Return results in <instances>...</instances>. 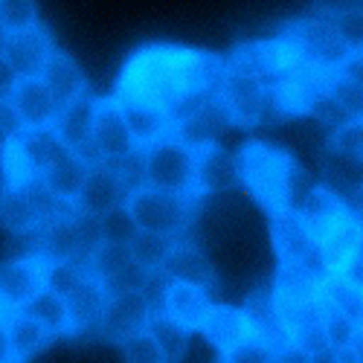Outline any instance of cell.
Instances as JSON below:
<instances>
[{
	"mask_svg": "<svg viewBox=\"0 0 363 363\" xmlns=\"http://www.w3.org/2000/svg\"><path fill=\"white\" fill-rule=\"evenodd\" d=\"M172 241H174V238L155 235V233H140V230H137L134 238L128 241V247H131L134 262L145 270V274L155 277L157 270H160V264H163V259H166V253H169V247H172Z\"/></svg>",
	"mask_w": 363,
	"mask_h": 363,
	"instance_id": "25",
	"label": "cell"
},
{
	"mask_svg": "<svg viewBox=\"0 0 363 363\" xmlns=\"http://www.w3.org/2000/svg\"><path fill=\"white\" fill-rule=\"evenodd\" d=\"M360 160H363V155H360Z\"/></svg>",
	"mask_w": 363,
	"mask_h": 363,
	"instance_id": "37",
	"label": "cell"
},
{
	"mask_svg": "<svg viewBox=\"0 0 363 363\" xmlns=\"http://www.w3.org/2000/svg\"><path fill=\"white\" fill-rule=\"evenodd\" d=\"M0 186H4V137H0Z\"/></svg>",
	"mask_w": 363,
	"mask_h": 363,
	"instance_id": "36",
	"label": "cell"
},
{
	"mask_svg": "<svg viewBox=\"0 0 363 363\" xmlns=\"http://www.w3.org/2000/svg\"><path fill=\"white\" fill-rule=\"evenodd\" d=\"M155 314V299L145 288H123L108 291L102 320H99V337L108 343H123L137 331L148 328V320Z\"/></svg>",
	"mask_w": 363,
	"mask_h": 363,
	"instance_id": "9",
	"label": "cell"
},
{
	"mask_svg": "<svg viewBox=\"0 0 363 363\" xmlns=\"http://www.w3.org/2000/svg\"><path fill=\"white\" fill-rule=\"evenodd\" d=\"M119 352H123L125 363H169V357L163 354L160 343L155 340V335H151L148 328L137 331V335L119 343Z\"/></svg>",
	"mask_w": 363,
	"mask_h": 363,
	"instance_id": "26",
	"label": "cell"
},
{
	"mask_svg": "<svg viewBox=\"0 0 363 363\" xmlns=\"http://www.w3.org/2000/svg\"><path fill=\"white\" fill-rule=\"evenodd\" d=\"M195 160H198V148H192L172 131L140 148L137 180L155 189L195 195Z\"/></svg>",
	"mask_w": 363,
	"mask_h": 363,
	"instance_id": "4",
	"label": "cell"
},
{
	"mask_svg": "<svg viewBox=\"0 0 363 363\" xmlns=\"http://www.w3.org/2000/svg\"><path fill=\"white\" fill-rule=\"evenodd\" d=\"M125 209H128V216L140 233L180 238V235L195 233L198 213H201V198L140 184L131 189Z\"/></svg>",
	"mask_w": 363,
	"mask_h": 363,
	"instance_id": "3",
	"label": "cell"
},
{
	"mask_svg": "<svg viewBox=\"0 0 363 363\" xmlns=\"http://www.w3.org/2000/svg\"><path fill=\"white\" fill-rule=\"evenodd\" d=\"M235 155H238V169H241V189L267 216L282 213V209H296L302 195L314 184L308 172L296 163V157L285 145L250 140Z\"/></svg>",
	"mask_w": 363,
	"mask_h": 363,
	"instance_id": "2",
	"label": "cell"
},
{
	"mask_svg": "<svg viewBox=\"0 0 363 363\" xmlns=\"http://www.w3.org/2000/svg\"><path fill=\"white\" fill-rule=\"evenodd\" d=\"M35 23H41L35 0H0V35L18 33V29Z\"/></svg>",
	"mask_w": 363,
	"mask_h": 363,
	"instance_id": "27",
	"label": "cell"
},
{
	"mask_svg": "<svg viewBox=\"0 0 363 363\" xmlns=\"http://www.w3.org/2000/svg\"><path fill=\"white\" fill-rule=\"evenodd\" d=\"M279 349L262 337H247L221 354V363H277Z\"/></svg>",
	"mask_w": 363,
	"mask_h": 363,
	"instance_id": "28",
	"label": "cell"
},
{
	"mask_svg": "<svg viewBox=\"0 0 363 363\" xmlns=\"http://www.w3.org/2000/svg\"><path fill=\"white\" fill-rule=\"evenodd\" d=\"M352 9H363V0H314V15H323L328 21Z\"/></svg>",
	"mask_w": 363,
	"mask_h": 363,
	"instance_id": "31",
	"label": "cell"
},
{
	"mask_svg": "<svg viewBox=\"0 0 363 363\" xmlns=\"http://www.w3.org/2000/svg\"><path fill=\"white\" fill-rule=\"evenodd\" d=\"M18 82H21V76L12 70V65L6 62V58L0 55V102H9L12 99Z\"/></svg>",
	"mask_w": 363,
	"mask_h": 363,
	"instance_id": "32",
	"label": "cell"
},
{
	"mask_svg": "<svg viewBox=\"0 0 363 363\" xmlns=\"http://www.w3.org/2000/svg\"><path fill=\"white\" fill-rule=\"evenodd\" d=\"M123 108H125L131 134H134L140 148L174 131V119L157 108H143V105H123Z\"/></svg>",
	"mask_w": 363,
	"mask_h": 363,
	"instance_id": "23",
	"label": "cell"
},
{
	"mask_svg": "<svg viewBox=\"0 0 363 363\" xmlns=\"http://www.w3.org/2000/svg\"><path fill=\"white\" fill-rule=\"evenodd\" d=\"M331 23H335L340 41L346 44V50L352 55H360L363 52V9H352L346 15H337L331 18Z\"/></svg>",
	"mask_w": 363,
	"mask_h": 363,
	"instance_id": "29",
	"label": "cell"
},
{
	"mask_svg": "<svg viewBox=\"0 0 363 363\" xmlns=\"http://www.w3.org/2000/svg\"><path fill=\"white\" fill-rule=\"evenodd\" d=\"M241 189V169H238V155L221 143L198 148L195 160V195L201 201L209 198H224Z\"/></svg>",
	"mask_w": 363,
	"mask_h": 363,
	"instance_id": "12",
	"label": "cell"
},
{
	"mask_svg": "<svg viewBox=\"0 0 363 363\" xmlns=\"http://www.w3.org/2000/svg\"><path fill=\"white\" fill-rule=\"evenodd\" d=\"M9 105L18 116L21 131H50L55 125L58 111H62V105L55 102L41 79H21Z\"/></svg>",
	"mask_w": 363,
	"mask_h": 363,
	"instance_id": "15",
	"label": "cell"
},
{
	"mask_svg": "<svg viewBox=\"0 0 363 363\" xmlns=\"http://www.w3.org/2000/svg\"><path fill=\"white\" fill-rule=\"evenodd\" d=\"M38 79L50 87V94L55 96V102L62 105V108L90 94V90H87V79H84L82 67L76 65V58L67 55V52H62V50H55L50 55V62H47V67L41 70Z\"/></svg>",
	"mask_w": 363,
	"mask_h": 363,
	"instance_id": "19",
	"label": "cell"
},
{
	"mask_svg": "<svg viewBox=\"0 0 363 363\" xmlns=\"http://www.w3.org/2000/svg\"><path fill=\"white\" fill-rule=\"evenodd\" d=\"M230 128L235 125L218 96L201 99L198 105H192L189 111H184L174 119V134L184 143H189L192 148H206V145L221 143V137Z\"/></svg>",
	"mask_w": 363,
	"mask_h": 363,
	"instance_id": "14",
	"label": "cell"
},
{
	"mask_svg": "<svg viewBox=\"0 0 363 363\" xmlns=\"http://www.w3.org/2000/svg\"><path fill=\"white\" fill-rule=\"evenodd\" d=\"M26 314H33L44 328H50L55 337H65L70 335V317H67V302L65 296H58L55 291L44 288L38 291L33 299H29V306L23 308Z\"/></svg>",
	"mask_w": 363,
	"mask_h": 363,
	"instance_id": "24",
	"label": "cell"
},
{
	"mask_svg": "<svg viewBox=\"0 0 363 363\" xmlns=\"http://www.w3.org/2000/svg\"><path fill=\"white\" fill-rule=\"evenodd\" d=\"M99 227H102V241H131L134 233H137V227H134L125 206L105 213L99 218Z\"/></svg>",
	"mask_w": 363,
	"mask_h": 363,
	"instance_id": "30",
	"label": "cell"
},
{
	"mask_svg": "<svg viewBox=\"0 0 363 363\" xmlns=\"http://www.w3.org/2000/svg\"><path fill=\"white\" fill-rule=\"evenodd\" d=\"M4 317H6V331H9V343H12L15 363L33 360V357L41 354L50 343L58 340L50 328H44L33 314H26L23 308H21V311H9V314H4Z\"/></svg>",
	"mask_w": 363,
	"mask_h": 363,
	"instance_id": "21",
	"label": "cell"
},
{
	"mask_svg": "<svg viewBox=\"0 0 363 363\" xmlns=\"http://www.w3.org/2000/svg\"><path fill=\"white\" fill-rule=\"evenodd\" d=\"M140 155V145L131 134L125 108L113 96L96 99L94 105V123H90V163H111V166H128Z\"/></svg>",
	"mask_w": 363,
	"mask_h": 363,
	"instance_id": "5",
	"label": "cell"
},
{
	"mask_svg": "<svg viewBox=\"0 0 363 363\" xmlns=\"http://www.w3.org/2000/svg\"><path fill=\"white\" fill-rule=\"evenodd\" d=\"M224 58L184 44H143L125 55L113 82L119 105L157 108L177 119L184 111L218 94Z\"/></svg>",
	"mask_w": 363,
	"mask_h": 363,
	"instance_id": "1",
	"label": "cell"
},
{
	"mask_svg": "<svg viewBox=\"0 0 363 363\" xmlns=\"http://www.w3.org/2000/svg\"><path fill=\"white\" fill-rule=\"evenodd\" d=\"M198 335L213 346L218 354L230 352L233 346H238L241 340L253 337L250 335V323L241 306H230V302H213V308L206 311Z\"/></svg>",
	"mask_w": 363,
	"mask_h": 363,
	"instance_id": "17",
	"label": "cell"
},
{
	"mask_svg": "<svg viewBox=\"0 0 363 363\" xmlns=\"http://www.w3.org/2000/svg\"><path fill=\"white\" fill-rule=\"evenodd\" d=\"M0 363H15L12 343H9V331H6V317L0 314Z\"/></svg>",
	"mask_w": 363,
	"mask_h": 363,
	"instance_id": "35",
	"label": "cell"
},
{
	"mask_svg": "<svg viewBox=\"0 0 363 363\" xmlns=\"http://www.w3.org/2000/svg\"><path fill=\"white\" fill-rule=\"evenodd\" d=\"M15 131H21V125H18V116H15L12 105L9 102H0V137H9Z\"/></svg>",
	"mask_w": 363,
	"mask_h": 363,
	"instance_id": "34",
	"label": "cell"
},
{
	"mask_svg": "<svg viewBox=\"0 0 363 363\" xmlns=\"http://www.w3.org/2000/svg\"><path fill=\"white\" fill-rule=\"evenodd\" d=\"M105 299H108V288L94 274L65 296L67 317H70V337H99Z\"/></svg>",
	"mask_w": 363,
	"mask_h": 363,
	"instance_id": "16",
	"label": "cell"
},
{
	"mask_svg": "<svg viewBox=\"0 0 363 363\" xmlns=\"http://www.w3.org/2000/svg\"><path fill=\"white\" fill-rule=\"evenodd\" d=\"M38 291H44V259L35 253H15L0 264V314L21 311Z\"/></svg>",
	"mask_w": 363,
	"mask_h": 363,
	"instance_id": "11",
	"label": "cell"
},
{
	"mask_svg": "<svg viewBox=\"0 0 363 363\" xmlns=\"http://www.w3.org/2000/svg\"><path fill=\"white\" fill-rule=\"evenodd\" d=\"M148 331H151V335H155V340L160 343V349H163V354L169 357V363H180V357L186 354V349H189V343H192V337H195L192 328H186L184 323L172 320V317L163 314V311L151 314Z\"/></svg>",
	"mask_w": 363,
	"mask_h": 363,
	"instance_id": "22",
	"label": "cell"
},
{
	"mask_svg": "<svg viewBox=\"0 0 363 363\" xmlns=\"http://www.w3.org/2000/svg\"><path fill=\"white\" fill-rule=\"evenodd\" d=\"M134 189V180L123 166H111V163H90L87 174L79 186V195L73 201L76 213L102 218L111 209L125 206L128 195Z\"/></svg>",
	"mask_w": 363,
	"mask_h": 363,
	"instance_id": "8",
	"label": "cell"
},
{
	"mask_svg": "<svg viewBox=\"0 0 363 363\" xmlns=\"http://www.w3.org/2000/svg\"><path fill=\"white\" fill-rule=\"evenodd\" d=\"M285 33L296 44L306 67H311V70H317L323 76L337 73L352 58V52L346 50V44L337 35L335 23H331L328 18H323V15L311 12L308 18H299V21L285 26Z\"/></svg>",
	"mask_w": 363,
	"mask_h": 363,
	"instance_id": "6",
	"label": "cell"
},
{
	"mask_svg": "<svg viewBox=\"0 0 363 363\" xmlns=\"http://www.w3.org/2000/svg\"><path fill=\"white\" fill-rule=\"evenodd\" d=\"M267 235H270V245H274V256L279 267H308L323 274L314 233L296 209H282V213L270 216Z\"/></svg>",
	"mask_w": 363,
	"mask_h": 363,
	"instance_id": "7",
	"label": "cell"
},
{
	"mask_svg": "<svg viewBox=\"0 0 363 363\" xmlns=\"http://www.w3.org/2000/svg\"><path fill=\"white\" fill-rule=\"evenodd\" d=\"M343 354H346L349 363H363V323L354 325L352 337H349L346 346H343Z\"/></svg>",
	"mask_w": 363,
	"mask_h": 363,
	"instance_id": "33",
	"label": "cell"
},
{
	"mask_svg": "<svg viewBox=\"0 0 363 363\" xmlns=\"http://www.w3.org/2000/svg\"><path fill=\"white\" fill-rule=\"evenodd\" d=\"M87 160L82 155H76V151L70 148H62L58 155L47 163V169L41 172V184L58 198V201H65L73 206L76 195H79V186H82V180L87 174Z\"/></svg>",
	"mask_w": 363,
	"mask_h": 363,
	"instance_id": "20",
	"label": "cell"
},
{
	"mask_svg": "<svg viewBox=\"0 0 363 363\" xmlns=\"http://www.w3.org/2000/svg\"><path fill=\"white\" fill-rule=\"evenodd\" d=\"M157 277L166 282H184V285H198L213 291L218 285V267L209 250L189 233L172 241V247L157 270Z\"/></svg>",
	"mask_w": 363,
	"mask_h": 363,
	"instance_id": "10",
	"label": "cell"
},
{
	"mask_svg": "<svg viewBox=\"0 0 363 363\" xmlns=\"http://www.w3.org/2000/svg\"><path fill=\"white\" fill-rule=\"evenodd\" d=\"M218 363H221V360H218Z\"/></svg>",
	"mask_w": 363,
	"mask_h": 363,
	"instance_id": "38",
	"label": "cell"
},
{
	"mask_svg": "<svg viewBox=\"0 0 363 363\" xmlns=\"http://www.w3.org/2000/svg\"><path fill=\"white\" fill-rule=\"evenodd\" d=\"M52 52H55V44L41 23L0 35V55L12 65V70L21 79H38Z\"/></svg>",
	"mask_w": 363,
	"mask_h": 363,
	"instance_id": "13",
	"label": "cell"
},
{
	"mask_svg": "<svg viewBox=\"0 0 363 363\" xmlns=\"http://www.w3.org/2000/svg\"><path fill=\"white\" fill-rule=\"evenodd\" d=\"M94 105H96V96H82L70 105H65L55 116V125H52V134L58 137L65 148L76 151L82 155L87 163V148H90V123H94Z\"/></svg>",
	"mask_w": 363,
	"mask_h": 363,
	"instance_id": "18",
	"label": "cell"
}]
</instances>
